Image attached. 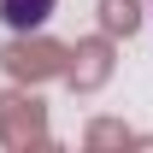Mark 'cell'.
I'll use <instances>...</instances> for the list:
<instances>
[{
  "mask_svg": "<svg viewBox=\"0 0 153 153\" xmlns=\"http://www.w3.org/2000/svg\"><path fill=\"white\" fill-rule=\"evenodd\" d=\"M53 12H59V0H0V24L18 36H36Z\"/></svg>",
  "mask_w": 153,
  "mask_h": 153,
  "instance_id": "6da1fadb",
  "label": "cell"
}]
</instances>
